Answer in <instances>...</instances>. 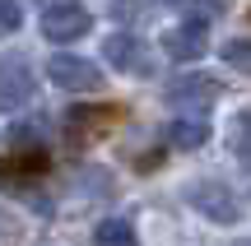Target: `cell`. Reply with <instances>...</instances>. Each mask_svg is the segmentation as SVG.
Instances as JSON below:
<instances>
[{
    "label": "cell",
    "instance_id": "6da1fadb",
    "mask_svg": "<svg viewBox=\"0 0 251 246\" xmlns=\"http://www.w3.org/2000/svg\"><path fill=\"white\" fill-rule=\"evenodd\" d=\"M89 28H93V14L79 0H51L42 9V37L47 42H79V37H89Z\"/></svg>",
    "mask_w": 251,
    "mask_h": 246
},
{
    "label": "cell",
    "instance_id": "7a4b0ae2",
    "mask_svg": "<svg viewBox=\"0 0 251 246\" xmlns=\"http://www.w3.org/2000/svg\"><path fill=\"white\" fill-rule=\"evenodd\" d=\"M47 79H51L56 89H65V93H93L102 84V70H98V61H89V56L56 51L51 61H47Z\"/></svg>",
    "mask_w": 251,
    "mask_h": 246
},
{
    "label": "cell",
    "instance_id": "3957f363",
    "mask_svg": "<svg viewBox=\"0 0 251 246\" xmlns=\"http://www.w3.org/2000/svg\"><path fill=\"white\" fill-rule=\"evenodd\" d=\"M186 204L196 214H205L209 223H237L242 219V200L224 181H191L186 186Z\"/></svg>",
    "mask_w": 251,
    "mask_h": 246
},
{
    "label": "cell",
    "instance_id": "277c9868",
    "mask_svg": "<svg viewBox=\"0 0 251 246\" xmlns=\"http://www.w3.org/2000/svg\"><path fill=\"white\" fill-rule=\"evenodd\" d=\"M33 89H37V79H33V70H28V61L0 56V112L24 107V102L33 98Z\"/></svg>",
    "mask_w": 251,
    "mask_h": 246
},
{
    "label": "cell",
    "instance_id": "5b68a950",
    "mask_svg": "<svg viewBox=\"0 0 251 246\" xmlns=\"http://www.w3.org/2000/svg\"><path fill=\"white\" fill-rule=\"evenodd\" d=\"M163 51L172 56V61H200V56L209 51V28H205V19H186V23H177V28H168L163 33Z\"/></svg>",
    "mask_w": 251,
    "mask_h": 246
},
{
    "label": "cell",
    "instance_id": "8992f818",
    "mask_svg": "<svg viewBox=\"0 0 251 246\" xmlns=\"http://www.w3.org/2000/svg\"><path fill=\"white\" fill-rule=\"evenodd\" d=\"M168 102L181 112H205L219 102V79H209V74H181V79L168 84Z\"/></svg>",
    "mask_w": 251,
    "mask_h": 246
},
{
    "label": "cell",
    "instance_id": "52a82bcc",
    "mask_svg": "<svg viewBox=\"0 0 251 246\" xmlns=\"http://www.w3.org/2000/svg\"><path fill=\"white\" fill-rule=\"evenodd\" d=\"M102 56H107V65L121 70V74H144L149 70V46L135 33H112L107 42H102Z\"/></svg>",
    "mask_w": 251,
    "mask_h": 246
},
{
    "label": "cell",
    "instance_id": "ba28073f",
    "mask_svg": "<svg viewBox=\"0 0 251 246\" xmlns=\"http://www.w3.org/2000/svg\"><path fill=\"white\" fill-rule=\"evenodd\" d=\"M65 121H70V139L89 144V139H98V135H107V130H112L117 112H112V107H75Z\"/></svg>",
    "mask_w": 251,
    "mask_h": 246
},
{
    "label": "cell",
    "instance_id": "9c48e42d",
    "mask_svg": "<svg viewBox=\"0 0 251 246\" xmlns=\"http://www.w3.org/2000/svg\"><path fill=\"white\" fill-rule=\"evenodd\" d=\"M42 172H47V154L42 149H24V154L0 158V186H19V181L42 177Z\"/></svg>",
    "mask_w": 251,
    "mask_h": 246
},
{
    "label": "cell",
    "instance_id": "30bf717a",
    "mask_svg": "<svg viewBox=\"0 0 251 246\" xmlns=\"http://www.w3.org/2000/svg\"><path fill=\"white\" fill-rule=\"evenodd\" d=\"M93 246H140V232L130 219H102L93 228Z\"/></svg>",
    "mask_w": 251,
    "mask_h": 246
},
{
    "label": "cell",
    "instance_id": "8fae6325",
    "mask_svg": "<svg viewBox=\"0 0 251 246\" xmlns=\"http://www.w3.org/2000/svg\"><path fill=\"white\" fill-rule=\"evenodd\" d=\"M168 139L177 149H200L209 139V121H200V116H177L172 121V130H168Z\"/></svg>",
    "mask_w": 251,
    "mask_h": 246
},
{
    "label": "cell",
    "instance_id": "7c38bea8",
    "mask_svg": "<svg viewBox=\"0 0 251 246\" xmlns=\"http://www.w3.org/2000/svg\"><path fill=\"white\" fill-rule=\"evenodd\" d=\"M228 149L242 167H251V112H237L233 126H228Z\"/></svg>",
    "mask_w": 251,
    "mask_h": 246
},
{
    "label": "cell",
    "instance_id": "4fadbf2b",
    "mask_svg": "<svg viewBox=\"0 0 251 246\" xmlns=\"http://www.w3.org/2000/svg\"><path fill=\"white\" fill-rule=\"evenodd\" d=\"M219 51H224V61L233 65V70L251 74V37H228V42L219 46Z\"/></svg>",
    "mask_w": 251,
    "mask_h": 246
},
{
    "label": "cell",
    "instance_id": "5bb4252c",
    "mask_svg": "<svg viewBox=\"0 0 251 246\" xmlns=\"http://www.w3.org/2000/svg\"><path fill=\"white\" fill-rule=\"evenodd\" d=\"M19 23H24V9H19V0H0V37L19 33Z\"/></svg>",
    "mask_w": 251,
    "mask_h": 246
},
{
    "label": "cell",
    "instance_id": "9a60e30c",
    "mask_svg": "<svg viewBox=\"0 0 251 246\" xmlns=\"http://www.w3.org/2000/svg\"><path fill=\"white\" fill-rule=\"evenodd\" d=\"M112 14H117L121 23H135V19H140V0H117V9H112Z\"/></svg>",
    "mask_w": 251,
    "mask_h": 246
},
{
    "label": "cell",
    "instance_id": "2e32d148",
    "mask_svg": "<svg viewBox=\"0 0 251 246\" xmlns=\"http://www.w3.org/2000/svg\"><path fill=\"white\" fill-rule=\"evenodd\" d=\"M233 246H251V237H242V242H233Z\"/></svg>",
    "mask_w": 251,
    "mask_h": 246
}]
</instances>
